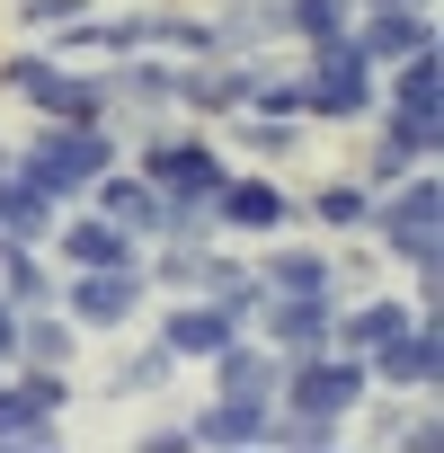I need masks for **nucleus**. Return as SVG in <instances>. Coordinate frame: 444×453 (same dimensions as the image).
Segmentation results:
<instances>
[{
	"instance_id": "obj_1",
	"label": "nucleus",
	"mask_w": 444,
	"mask_h": 453,
	"mask_svg": "<svg viewBox=\"0 0 444 453\" xmlns=\"http://www.w3.org/2000/svg\"><path fill=\"white\" fill-rule=\"evenodd\" d=\"M364 241H373L400 276H409V267H444V178H435V160H417V169H400L391 187H373Z\"/></svg>"
},
{
	"instance_id": "obj_2",
	"label": "nucleus",
	"mask_w": 444,
	"mask_h": 453,
	"mask_svg": "<svg viewBox=\"0 0 444 453\" xmlns=\"http://www.w3.org/2000/svg\"><path fill=\"white\" fill-rule=\"evenodd\" d=\"M0 98H27V116L45 125H107L125 116L116 89H107V63H54L45 45H19V54H0Z\"/></svg>"
},
{
	"instance_id": "obj_3",
	"label": "nucleus",
	"mask_w": 444,
	"mask_h": 453,
	"mask_svg": "<svg viewBox=\"0 0 444 453\" xmlns=\"http://www.w3.org/2000/svg\"><path fill=\"white\" fill-rule=\"evenodd\" d=\"M125 160L160 196H204V204H213L222 169H232V151H222L204 125H169V116H142V134H125Z\"/></svg>"
},
{
	"instance_id": "obj_4",
	"label": "nucleus",
	"mask_w": 444,
	"mask_h": 453,
	"mask_svg": "<svg viewBox=\"0 0 444 453\" xmlns=\"http://www.w3.org/2000/svg\"><path fill=\"white\" fill-rule=\"evenodd\" d=\"M54 303L72 311L80 338H125L151 311V276L142 267H63V294Z\"/></svg>"
},
{
	"instance_id": "obj_5",
	"label": "nucleus",
	"mask_w": 444,
	"mask_h": 453,
	"mask_svg": "<svg viewBox=\"0 0 444 453\" xmlns=\"http://www.w3.org/2000/svg\"><path fill=\"white\" fill-rule=\"evenodd\" d=\"M294 72H302V116H311V125H364L373 98H382V72H373L356 45L294 54Z\"/></svg>"
},
{
	"instance_id": "obj_6",
	"label": "nucleus",
	"mask_w": 444,
	"mask_h": 453,
	"mask_svg": "<svg viewBox=\"0 0 444 453\" xmlns=\"http://www.w3.org/2000/svg\"><path fill=\"white\" fill-rule=\"evenodd\" d=\"M364 400H373V373H364V356H347V347L285 356V373H276V409H329V418H356Z\"/></svg>"
},
{
	"instance_id": "obj_7",
	"label": "nucleus",
	"mask_w": 444,
	"mask_h": 453,
	"mask_svg": "<svg viewBox=\"0 0 444 453\" xmlns=\"http://www.w3.org/2000/svg\"><path fill=\"white\" fill-rule=\"evenodd\" d=\"M302 222V204H294V187L285 178H258V169H222V187H213V232L222 241H276V232H294Z\"/></svg>"
},
{
	"instance_id": "obj_8",
	"label": "nucleus",
	"mask_w": 444,
	"mask_h": 453,
	"mask_svg": "<svg viewBox=\"0 0 444 453\" xmlns=\"http://www.w3.org/2000/svg\"><path fill=\"white\" fill-rule=\"evenodd\" d=\"M364 373L382 400H409V391H444V320L409 311L382 347H364Z\"/></svg>"
},
{
	"instance_id": "obj_9",
	"label": "nucleus",
	"mask_w": 444,
	"mask_h": 453,
	"mask_svg": "<svg viewBox=\"0 0 444 453\" xmlns=\"http://www.w3.org/2000/svg\"><path fill=\"white\" fill-rule=\"evenodd\" d=\"M241 329L249 320L232 303H213V294H160V320H151V338L169 347V365H213Z\"/></svg>"
},
{
	"instance_id": "obj_10",
	"label": "nucleus",
	"mask_w": 444,
	"mask_h": 453,
	"mask_svg": "<svg viewBox=\"0 0 444 453\" xmlns=\"http://www.w3.org/2000/svg\"><path fill=\"white\" fill-rule=\"evenodd\" d=\"M364 125H373L364 187H391L400 169H417V160H435V151H444V116H435V107H373Z\"/></svg>"
},
{
	"instance_id": "obj_11",
	"label": "nucleus",
	"mask_w": 444,
	"mask_h": 453,
	"mask_svg": "<svg viewBox=\"0 0 444 453\" xmlns=\"http://www.w3.org/2000/svg\"><path fill=\"white\" fill-rule=\"evenodd\" d=\"M142 250L151 241H134L125 222H107L98 204H63L54 213V241H45L54 267H142Z\"/></svg>"
},
{
	"instance_id": "obj_12",
	"label": "nucleus",
	"mask_w": 444,
	"mask_h": 453,
	"mask_svg": "<svg viewBox=\"0 0 444 453\" xmlns=\"http://www.w3.org/2000/svg\"><path fill=\"white\" fill-rule=\"evenodd\" d=\"M329 320H338V285H311V294H267L249 329L276 356H311V347H329Z\"/></svg>"
},
{
	"instance_id": "obj_13",
	"label": "nucleus",
	"mask_w": 444,
	"mask_h": 453,
	"mask_svg": "<svg viewBox=\"0 0 444 453\" xmlns=\"http://www.w3.org/2000/svg\"><path fill=\"white\" fill-rule=\"evenodd\" d=\"M347 45H356L373 72H391V63H409V54L435 45V10H356V19H347Z\"/></svg>"
},
{
	"instance_id": "obj_14",
	"label": "nucleus",
	"mask_w": 444,
	"mask_h": 453,
	"mask_svg": "<svg viewBox=\"0 0 444 453\" xmlns=\"http://www.w3.org/2000/svg\"><path fill=\"white\" fill-rule=\"evenodd\" d=\"M204 373H213V391H222V400H276V373H285V356H276L258 329H241L232 347H222V356L204 365Z\"/></svg>"
},
{
	"instance_id": "obj_15",
	"label": "nucleus",
	"mask_w": 444,
	"mask_h": 453,
	"mask_svg": "<svg viewBox=\"0 0 444 453\" xmlns=\"http://www.w3.org/2000/svg\"><path fill=\"white\" fill-rule=\"evenodd\" d=\"M267 418H276V400H204L195 418H187V444H213V453H249V444H267Z\"/></svg>"
},
{
	"instance_id": "obj_16",
	"label": "nucleus",
	"mask_w": 444,
	"mask_h": 453,
	"mask_svg": "<svg viewBox=\"0 0 444 453\" xmlns=\"http://www.w3.org/2000/svg\"><path fill=\"white\" fill-rule=\"evenodd\" d=\"M80 204H98L107 222H125L134 241H151V213H160V187H151V178H142L134 160H116V169H98V178H89V196H80Z\"/></svg>"
},
{
	"instance_id": "obj_17",
	"label": "nucleus",
	"mask_w": 444,
	"mask_h": 453,
	"mask_svg": "<svg viewBox=\"0 0 444 453\" xmlns=\"http://www.w3.org/2000/svg\"><path fill=\"white\" fill-rule=\"evenodd\" d=\"M249 267H258V285H267V294H311V285H338V250H311V241H285V232H276Z\"/></svg>"
},
{
	"instance_id": "obj_18",
	"label": "nucleus",
	"mask_w": 444,
	"mask_h": 453,
	"mask_svg": "<svg viewBox=\"0 0 444 453\" xmlns=\"http://www.w3.org/2000/svg\"><path fill=\"white\" fill-rule=\"evenodd\" d=\"M195 294H213V303H232L241 320H258V303H267L258 267H249L241 250H222V241H204V250H195Z\"/></svg>"
},
{
	"instance_id": "obj_19",
	"label": "nucleus",
	"mask_w": 444,
	"mask_h": 453,
	"mask_svg": "<svg viewBox=\"0 0 444 453\" xmlns=\"http://www.w3.org/2000/svg\"><path fill=\"white\" fill-rule=\"evenodd\" d=\"M80 347H89V338L72 329L63 303H27V311H19V356H10V365H80Z\"/></svg>"
},
{
	"instance_id": "obj_20",
	"label": "nucleus",
	"mask_w": 444,
	"mask_h": 453,
	"mask_svg": "<svg viewBox=\"0 0 444 453\" xmlns=\"http://www.w3.org/2000/svg\"><path fill=\"white\" fill-rule=\"evenodd\" d=\"M347 19H356V0H276V36H285L294 54L347 45Z\"/></svg>"
},
{
	"instance_id": "obj_21",
	"label": "nucleus",
	"mask_w": 444,
	"mask_h": 453,
	"mask_svg": "<svg viewBox=\"0 0 444 453\" xmlns=\"http://www.w3.org/2000/svg\"><path fill=\"white\" fill-rule=\"evenodd\" d=\"M294 204H302L311 232H329V241H364V204H373V187H364V178H320V187L294 196Z\"/></svg>"
},
{
	"instance_id": "obj_22",
	"label": "nucleus",
	"mask_w": 444,
	"mask_h": 453,
	"mask_svg": "<svg viewBox=\"0 0 444 453\" xmlns=\"http://www.w3.org/2000/svg\"><path fill=\"white\" fill-rule=\"evenodd\" d=\"M222 125H232V142H222V151H241V160H258V169H276V160H294L302 151V116H258V107H241V116H222Z\"/></svg>"
},
{
	"instance_id": "obj_23",
	"label": "nucleus",
	"mask_w": 444,
	"mask_h": 453,
	"mask_svg": "<svg viewBox=\"0 0 444 453\" xmlns=\"http://www.w3.org/2000/svg\"><path fill=\"white\" fill-rule=\"evenodd\" d=\"M63 294V267L36 250V241H10V232H0V303H54Z\"/></svg>"
},
{
	"instance_id": "obj_24",
	"label": "nucleus",
	"mask_w": 444,
	"mask_h": 453,
	"mask_svg": "<svg viewBox=\"0 0 444 453\" xmlns=\"http://www.w3.org/2000/svg\"><path fill=\"white\" fill-rule=\"evenodd\" d=\"M373 107H435V116H444V45H426V54L391 63V72H382V98H373Z\"/></svg>"
},
{
	"instance_id": "obj_25",
	"label": "nucleus",
	"mask_w": 444,
	"mask_h": 453,
	"mask_svg": "<svg viewBox=\"0 0 444 453\" xmlns=\"http://www.w3.org/2000/svg\"><path fill=\"white\" fill-rule=\"evenodd\" d=\"M54 435H63V418H54L10 365H0V444H54Z\"/></svg>"
},
{
	"instance_id": "obj_26",
	"label": "nucleus",
	"mask_w": 444,
	"mask_h": 453,
	"mask_svg": "<svg viewBox=\"0 0 444 453\" xmlns=\"http://www.w3.org/2000/svg\"><path fill=\"white\" fill-rule=\"evenodd\" d=\"M54 213H63L54 196H36L19 169H0V232H10V241H36V250H45V241H54Z\"/></svg>"
},
{
	"instance_id": "obj_27",
	"label": "nucleus",
	"mask_w": 444,
	"mask_h": 453,
	"mask_svg": "<svg viewBox=\"0 0 444 453\" xmlns=\"http://www.w3.org/2000/svg\"><path fill=\"white\" fill-rule=\"evenodd\" d=\"M267 444L276 453H329V444H347V418H329V409H276Z\"/></svg>"
},
{
	"instance_id": "obj_28",
	"label": "nucleus",
	"mask_w": 444,
	"mask_h": 453,
	"mask_svg": "<svg viewBox=\"0 0 444 453\" xmlns=\"http://www.w3.org/2000/svg\"><path fill=\"white\" fill-rule=\"evenodd\" d=\"M169 373H178V365H169V347H160V338H142V347L107 373V391H98V400H142V391H160Z\"/></svg>"
},
{
	"instance_id": "obj_29",
	"label": "nucleus",
	"mask_w": 444,
	"mask_h": 453,
	"mask_svg": "<svg viewBox=\"0 0 444 453\" xmlns=\"http://www.w3.org/2000/svg\"><path fill=\"white\" fill-rule=\"evenodd\" d=\"M80 10H98V0H10L19 36H45V27H63V19H80Z\"/></svg>"
},
{
	"instance_id": "obj_30",
	"label": "nucleus",
	"mask_w": 444,
	"mask_h": 453,
	"mask_svg": "<svg viewBox=\"0 0 444 453\" xmlns=\"http://www.w3.org/2000/svg\"><path fill=\"white\" fill-rule=\"evenodd\" d=\"M142 444H151V453H187V418H160V426H142Z\"/></svg>"
},
{
	"instance_id": "obj_31",
	"label": "nucleus",
	"mask_w": 444,
	"mask_h": 453,
	"mask_svg": "<svg viewBox=\"0 0 444 453\" xmlns=\"http://www.w3.org/2000/svg\"><path fill=\"white\" fill-rule=\"evenodd\" d=\"M19 356V303H0V365Z\"/></svg>"
},
{
	"instance_id": "obj_32",
	"label": "nucleus",
	"mask_w": 444,
	"mask_h": 453,
	"mask_svg": "<svg viewBox=\"0 0 444 453\" xmlns=\"http://www.w3.org/2000/svg\"><path fill=\"white\" fill-rule=\"evenodd\" d=\"M356 10H435V0H356Z\"/></svg>"
}]
</instances>
